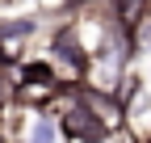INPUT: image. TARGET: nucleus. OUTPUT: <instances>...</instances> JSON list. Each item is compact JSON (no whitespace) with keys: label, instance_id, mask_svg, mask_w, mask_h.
Masks as SVG:
<instances>
[{"label":"nucleus","instance_id":"obj_1","mask_svg":"<svg viewBox=\"0 0 151 143\" xmlns=\"http://www.w3.org/2000/svg\"><path fill=\"white\" fill-rule=\"evenodd\" d=\"M59 135H67L71 143H105L113 135V122L88 101V93H80L59 118Z\"/></svg>","mask_w":151,"mask_h":143},{"label":"nucleus","instance_id":"obj_2","mask_svg":"<svg viewBox=\"0 0 151 143\" xmlns=\"http://www.w3.org/2000/svg\"><path fill=\"white\" fill-rule=\"evenodd\" d=\"M50 63H63L76 76H88V55H84L80 38H76V25H59L50 34Z\"/></svg>","mask_w":151,"mask_h":143},{"label":"nucleus","instance_id":"obj_3","mask_svg":"<svg viewBox=\"0 0 151 143\" xmlns=\"http://www.w3.org/2000/svg\"><path fill=\"white\" fill-rule=\"evenodd\" d=\"M34 34H38V21H34V17H13V21H0V46L21 42V38H34Z\"/></svg>","mask_w":151,"mask_h":143},{"label":"nucleus","instance_id":"obj_4","mask_svg":"<svg viewBox=\"0 0 151 143\" xmlns=\"http://www.w3.org/2000/svg\"><path fill=\"white\" fill-rule=\"evenodd\" d=\"M55 139H59V122L38 114V118L29 122V143H55Z\"/></svg>","mask_w":151,"mask_h":143},{"label":"nucleus","instance_id":"obj_5","mask_svg":"<svg viewBox=\"0 0 151 143\" xmlns=\"http://www.w3.org/2000/svg\"><path fill=\"white\" fill-rule=\"evenodd\" d=\"M88 101H92V105H97V110L105 114V93H88ZM109 110L122 118V110H126V105H122V97H113V93H109Z\"/></svg>","mask_w":151,"mask_h":143},{"label":"nucleus","instance_id":"obj_6","mask_svg":"<svg viewBox=\"0 0 151 143\" xmlns=\"http://www.w3.org/2000/svg\"><path fill=\"white\" fill-rule=\"evenodd\" d=\"M13 105V72H0V110Z\"/></svg>","mask_w":151,"mask_h":143},{"label":"nucleus","instance_id":"obj_7","mask_svg":"<svg viewBox=\"0 0 151 143\" xmlns=\"http://www.w3.org/2000/svg\"><path fill=\"white\" fill-rule=\"evenodd\" d=\"M0 143H9V139H4V135H0Z\"/></svg>","mask_w":151,"mask_h":143}]
</instances>
